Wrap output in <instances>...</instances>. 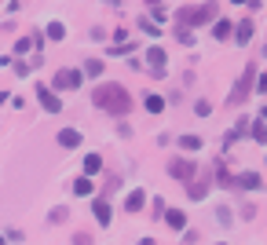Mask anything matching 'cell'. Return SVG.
<instances>
[{
  "instance_id": "cell-7",
  "label": "cell",
  "mask_w": 267,
  "mask_h": 245,
  "mask_svg": "<svg viewBox=\"0 0 267 245\" xmlns=\"http://www.w3.org/2000/svg\"><path fill=\"white\" fill-rule=\"evenodd\" d=\"M165 59H169V55H165L161 48H150V51H146V66H150L154 77H165Z\"/></svg>"
},
{
  "instance_id": "cell-15",
  "label": "cell",
  "mask_w": 267,
  "mask_h": 245,
  "mask_svg": "<svg viewBox=\"0 0 267 245\" xmlns=\"http://www.w3.org/2000/svg\"><path fill=\"white\" fill-rule=\"evenodd\" d=\"M146 110H150V114H161V110H165V99L150 92V96H146Z\"/></svg>"
},
{
  "instance_id": "cell-26",
  "label": "cell",
  "mask_w": 267,
  "mask_h": 245,
  "mask_svg": "<svg viewBox=\"0 0 267 245\" xmlns=\"http://www.w3.org/2000/svg\"><path fill=\"white\" fill-rule=\"evenodd\" d=\"M139 30H146L150 37H158V30H154V22H150V18H139Z\"/></svg>"
},
{
  "instance_id": "cell-18",
  "label": "cell",
  "mask_w": 267,
  "mask_h": 245,
  "mask_svg": "<svg viewBox=\"0 0 267 245\" xmlns=\"http://www.w3.org/2000/svg\"><path fill=\"white\" fill-rule=\"evenodd\" d=\"M73 194H81V197H85V194H91V180H88V176H81V180L73 183Z\"/></svg>"
},
{
  "instance_id": "cell-27",
  "label": "cell",
  "mask_w": 267,
  "mask_h": 245,
  "mask_svg": "<svg viewBox=\"0 0 267 245\" xmlns=\"http://www.w3.org/2000/svg\"><path fill=\"white\" fill-rule=\"evenodd\" d=\"M30 70H33V62H15V73H22V77H26Z\"/></svg>"
},
{
  "instance_id": "cell-5",
  "label": "cell",
  "mask_w": 267,
  "mask_h": 245,
  "mask_svg": "<svg viewBox=\"0 0 267 245\" xmlns=\"http://www.w3.org/2000/svg\"><path fill=\"white\" fill-rule=\"evenodd\" d=\"M37 99H41V106L48 110V114H59V110H62V102H59V96H55L51 88H44V84H37Z\"/></svg>"
},
{
  "instance_id": "cell-4",
  "label": "cell",
  "mask_w": 267,
  "mask_h": 245,
  "mask_svg": "<svg viewBox=\"0 0 267 245\" xmlns=\"http://www.w3.org/2000/svg\"><path fill=\"white\" fill-rule=\"evenodd\" d=\"M169 172H172V180L187 183V180H194V176H198V168H194V161H187V157H172V161H169Z\"/></svg>"
},
{
  "instance_id": "cell-1",
  "label": "cell",
  "mask_w": 267,
  "mask_h": 245,
  "mask_svg": "<svg viewBox=\"0 0 267 245\" xmlns=\"http://www.w3.org/2000/svg\"><path fill=\"white\" fill-rule=\"evenodd\" d=\"M95 106L106 110V114L125 117L132 110V96H128V88H121V84H99L95 88Z\"/></svg>"
},
{
  "instance_id": "cell-8",
  "label": "cell",
  "mask_w": 267,
  "mask_h": 245,
  "mask_svg": "<svg viewBox=\"0 0 267 245\" xmlns=\"http://www.w3.org/2000/svg\"><path fill=\"white\" fill-rule=\"evenodd\" d=\"M187 183H190V197H205L209 194V183H213V172L198 176V180H187Z\"/></svg>"
},
{
  "instance_id": "cell-20",
  "label": "cell",
  "mask_w": 267,
  "mask_h": 245,
  "mask_svg": "<svg viewBox=\"0 0 267 245\" xmlns=\"http://www.w3.org/2000/svg\"><path fill=\"white\" fill-rule=\"evenodd\" d=\"M48 37H51V41H62V37H66V26H62V22H51V26H48Z\"/></svg>"
},
{
  "instance_id": "cell-25",
  "label": "cell",
  "mask_w": 267,
  "mask_h": 245,
  "mask_svg": "<svg viewBox=\"0 0 267 245\" xmlns=\"http://www.w3.org/2000/svg\"><path fill=\"white\" fill-rule=\"evenodd\" d=\"M198 114H201V117H209V114H213V102L201 99V102H198Z\"/></svg>"
},
{
  "instance_id": "cell-22",
  "label": "cell",
  "mask_w": 267,
  "mask_h": 245,
  "mask_svg": "<svg viewBox=\"0 0 267 245\" xmlns=\"http://www.w3.org/2000/svg\"><path fill=\"white\" fill-rule=\"evenodd\" d=\"M253 139H256V143H264V114L253 121Z\"/></svg>"
},
{
  "instance_id": "cell-17",
  "label": "cell",
  "mask_w": 267,
  "mask_h": 245,
  "mask_svg": "<svg viewBox=\"0 0 267 245\" xmlns=\"http://www.w3.org/2000/svg\"><path fill=\"white\" fill-rule=\"evenodd\" d=\"M213 37H220V41H227V37H231V22L216 18V30H213Z\"/></svg>"
},
{
  "instance_id": "cell-31",
  "label": "cell",
  "mask_w": 267,
  "mask_h": 245,
  "mask_svg": "<svg viewBox=\"0 0 267 245\" xmlns=\"http://www.w3.org/2000/svg\"><path fill=\"white\" fill-rule=\"evenodd\" d=\"M146 4H150V7H154V4H161V0H146Z\"/></svg>"
},
{
  "instance_id": "cell-30",
  "label": "cell",
  "mask_w": 267,
  "mask_h": 245,
  "mask_svg": "<svg viewBox=\"0 0 267 245\" xmlns=\"http://www.w3.org/2000/svg\"><path fill=\"white\" fill-rule=\"evenodd\" d=\"M234 4H253V7H260V0H234Z\"/></svg>"
},
{
  "instance_id": "cell-9",
  "label": "cell",
  "mask_w": 267,
  "mask_h": 245,
  "mask_svg": "<svg viewBox=\"0 0 267 245\" xmlns=\"http://www.w3.org/2000/svg\"><path fill=\"white\" fill-rule=\"evenodd\" d=\"M91 212H95L99 227H106V223H110V205L103 201V197H95V205H91Z\"/></svg>"
},
{
  "instance_id": "cell-16",
  "label": "cell",
  "mask_w": 267,
  "mask_h": 245,
  "mask_svg": "<svg viewBox=\"0 0 267 245\" xmlns=\"http://www.w3.org/2000/svg\"><path fill=\"white\" fill-rule=\"evenodd\" d=\"M99 168H103V157H99V154H88V157H85V172H91V176H95Z\"/></svg>"
},
{
  "instance_id": "cell-11",
  "label": "cell",
  "mask_w": 267,
  "mask_h": 245,
  "mask_svg": "<svg viewBox=\"0 0 267 245\" xmlns=\"http://www.w3.org/2000/svg\"><path fill=\"white\" fill-rule=\"evenodd\" d=\"M143 205H146V194H143V191H132V194L125 197V209H128V212H139Z\"/></svg>"
},
{
  "instance_id": "cell-3",
  "label": "cell",
  "mask_w": 267,
  "mask_h": 245,
  "mask_svg": "<svg viewBox=\"0 0 267 245\" xmlns=\"http://www.w3.org/2000/svg\"><path fill=\"white\" fill-rule=\"evenodd\" d=\"M253 81H256V66H245V73L238 77V84H234V92H231V106H242L245 99H249V92H253Z\"/></svg>"
},
{
  "instance_id": "cell-6",
  "label": "cell",
  "mask_w": 267,
  "mask_h": 245,
  "mask_svg": "<svg viewBox=\"0 0 267 245\" xmlns=\"http://www.w3.org/2000/svg\"><path fill=\"white\" fill-rule=\"evenodd\" d=\"M77 84H81V73H77V70H66V66H62V70L55 73V88L70 92V88H77Z\"/></svg>"
},
{
  "instance_id": "cell-14",
  "label": "cell",
  "mask_w": 267,
  "mask_h": 245,
  "mask_svg": "<svg viewBox=\"0 0 267 245\" xmlns=\"http://www.w3.org/2000/svg\"><path fill=\"white\" fill-rule=\"evenodd\" d=\"M234 183H238V187H249V191H260V187H264V180H260L256 172H245L242 180H234Z\"/></svg>"
},
{
  "instance_id": "cell-23",
  "label": "cell",
  "mask_w": 267,
  "mask_h": 245,
  "mask_svg": "<svg viewBox=\"0 0 267 245\" xmlns=\"http://www.w3.org/2000/svg\"><path fill=\"white\" fill-rule=\"evenodd\" d=\"M85 70L91 73V77H99V73H103V59H88V66Z\"/></svg>"
},
{
  "instance_id": "cell-2",
  "label": "cell",
  "mask_w": 267,
  "mask_h": 245,
  "mask_svg": "<svg viewBox=\"0 0 267 245\" xmlns=\"http://www.w3.org/2000/svg\"><path fill=\"white\" fill-rule=\"evenodd\" d=\"M216 18V0H209V4H194V7H179L176 11V26L179 30H194V26H205Z\"/></svg>"
},
{
  "instance_id": "cell-12",
  "label": "cell",
  "mask_w": 267,
  "mask_h": 245,
  "mask_svg": "<svg viewBox=\"0 0 267 245\" xmlns=\"http://www.w3.org/2000/svg\"><path fill=\"white\" fill-rule=\"evenodd\" d=\"M81 143V132H73V128H62L59 132V147H66V150H73Z\"/></svg>"
},
{
  "instance_id": "cell-19",
  "label": "cell",
  "mask_w": 267,
  "mask_h": 245,
  "mask_svg": "<svg viewBox=\"0 0 267 245\" xmlns=\"http://www.w3.org/2000/svg\"><path fill=\"white\" fill-rule=\"evenodd\" d=\"M216 180H220V183H223V187H234V176H231V172H227V168H223V165H216Z\"/></svg>"
},
{
  "instance_id": "cell-29",
  "label": "cell",
  "mask_w": 267,
  "mask_h": 245,
  "mask_svg": "<svg viewBox=\"0 0 267 245\" xmlns=\"http://www.w3.org/2000/svg\"><path fill=\"white\" fill-rule=\"evenodd\" d=\"M73 245H91V238L88 234H73Z\"/></svg>"
},
{
  "instance_id": "cell-21",
  "label": "cell",
  "mask_w": 267,
  "mask_h": 245,
  "mask_svg": "<svg viewBox=\"0 0 267 245\" xmlns=\"http://www.w3.org/2000/svg\"><path fill=\"white\" fill-rule=\"evenodd\" d=\"M179 147H183V150H201V139H198V136H183Z\"/></svg>"
},
{
  "instance_id": "cell-10",
  "label": "cell",
  "mask_w": 267,
  "mask_h": 245,
  "mask_svg": "<svg viewBox=\"0 0 267 245\" xmlns=\"http://www.w3.org/2000/svg\"><path fill=\"white\" fill-rule=\"evenodd\" d=\"M231 33H234V41H238V44L253 41V22H238V26H231Z\"/></svg>"
},
{
  "instance_id": "cell-28",
  "label": "cell",
  "mask_w": 267,
  "mask_h": 245,
  "mask_svg": "<svg viewBox=\"0 0 267 245\" xmlns=\"http://www.w3.org/2000/svg\"><path fill=\"white\" fill-rule=\"evenodd\" d=\"M176 41H179V44H190V41H194V37H190L187 30H176Z\"/></svg>"
},
{
  "instance_id": "cell-24",
  "label": "cell",
  "mask_w": 267,
  "mask_h": 245,
  "mask_svg": "<svg viewBox=\"0 0 267 245\" xmlns=\"http://www.w3.org/2000/svg\"><path fill=\"white\" fill-rule=\"evenodd\" d=\"M30 48H33V37H22V41L15 44V51H18V55H22V51H30Z\"/></svg>"
},
{
  "instance_id": "cell-13",
  "label": "cell",
  "mask_w": 267,
  "mask_h": 245,
  "mask_svg": "<svg viewBox=\"0 0 267 245\" xmlns=\"http://www.w3.org/2000/svg\"><path fill=\"white\" fill-rule=\"evenodd\" d=\"M165 220H169V227H176V231L187 227V216H183L179 209H169V212H165Z\"/></svg>"
},
{
  "instance_id": "cell-32",
  "label": "cell",
  "mask_w": 267,
  "mask_h": 245,
  "mask_svg": "<svg viewBox=\"0 0 267 245\" xmlns=\"http://www.w3.org/2000/svg\"><path fill=\"white\" fill-rule=\"evenodd\" d=\"M0 245H4V238H0Z\"/></svg>"
}]
</instances>
